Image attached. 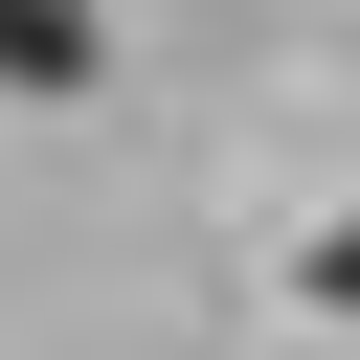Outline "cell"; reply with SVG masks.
Instances as JSON below:
<instances>
[{"label": "cell", "mask_w": 360, "mask_h": 360, "mask_svg": "<svg viewBox=\"0 0 360 360\" xmlns=\"http://www.w3.org/2000/svg\"><path fill=\"white\" fill-rule=\"evenodd\" d=\"M315 315H360V202H338V225H315Z\"/></svg>", "instance_id": "cell-2"}, {"label": "cell", "mask_w": 360, "mask_h": 360, "mask_svg": "<svg viewBox=\"0 0 360 360\" xmlns=\"http://www.w3.org/2000/svg\"><path fill=\"white\" fill-rule=\"evenodd\" d=\"M112 68V0H0V90H90Z\"/></svg>", "instance_id": "cell-1"}]
</instances>
